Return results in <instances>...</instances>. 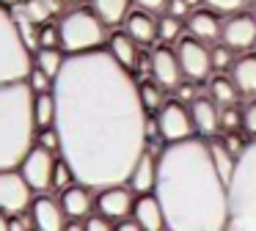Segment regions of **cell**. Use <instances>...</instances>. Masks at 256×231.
Here are the masks:
<instances>
[{"label": "cell", "instance_id": "1", "mask_svg": "<svg viewBox=\"0 0 256 231\" xmlns=\"http://www.w3.org/2000/svg\"><path fill=\"white\" fill-rule=\"evenodd\" d=\"M58 157L94 192L127 184L149 146V110L132 72L108 50L66 55L52 82Z\"/></svg>", "mask_w": 256, "mask_h": 231}, {"label": "cell", "instance_id": "2", "mask_svg": "<svg viewBox=\"0 0 256 231\" xmlns=\"http://www.w3.org/2000/svg\"><path fill=\"white\" fill-rule=\"evenodd\" d=\"M154 196L168 231L228 228V184L218 174L204 138L162 146Z\"/></svg>", "mask_w": 256, "mask_h": 231}, {"label": "cell", "instance_id": "3", "mask_svg": "<svg viewBox=\"0 0 256 231\" xmlns=\"http://www.w3.org/2000/svg\"><path fill=\"white\" fill-rule=\"evenodd\" d=\"M34 99L36 94L25 80L0 86V170L20 168L36 146Z\"/></svg>", "mask_w": 256, "mask_h": 231}, {"label": "cell", "instance_id": "4", "mask_svg": "<svg viewBox=\"0 0 256 231\" xmlns=\"http://www.w3.org/2000/svg\"><path fill=\"white\" fill-rule=\"evenodd\" d=\"M226 231H256V138L237 157V168L228 182Z\"/></svg>", "mask_w": 256, "mask_h": 231}, {"label": "cell", "instance_id": "5", "mask_svg": "<svg viewBox=\"0 0 256 231\" xmlns=\"http://www.w3.org/2000/svg\"><path fill=\"white\" fill-rule=\"evenodd\" d=\"M34 69V52L22 36L17 16L0 3V86L28 80Z\"/></svg>", "mask_w": 256, "mask_h": 231}, {"label": "cell", "instance_id": "6", "mask_svg": "<svg viewBox=\"0 0 256 231\" xmlns=\"http://www.w3.org/2000/svg\"><path fill=\"white\" fill-rule=\"evenodd\" d=\"M105 22L94 14V8H72L61 16L58 33H61V50L66 55H86L105 50L108 30Z\"/></svg>", "mask_w": 256, "mask_h": 231}, {"label": "cell", "instance_id": "7", "mask_svg": "<svg viewBox=\"0 0 256 231\" xmlns=\"http://www.w3.org/2000/svg\"><path fill=\"white\" fill-rule=\"evenodd\" d=\"M157 132L166 143H182L196 138L193 116H190V104L179 102V99H168L160 110H157Z\"/></svg>", "mask_w": 256, "mask_h": 231}, {"label": "cell", "instance_id": "8", "mask_svg": "<svg viewBox=\"0 0 256 231\" xmlns=\"http://www.w3.org/2000/svg\"><path fill=\"white\" fill-rule=\"evenodd\" d=\"M176 58L182 66V77L190 82H204L212 74V50L196 38H179L176 42Z\"/></svg>", "mask_w": 256, "mask_h": 231}, {"label": "cell", "instance_id": "9", "mask_svg": "<svg viewBox=\"0 0 256 231\" xmlns=\"http://www.w3.org/2000/svg\"><path fill=\"white\" fill-rule=\"evenodd\" d=\"M34 198V190L20 174V168L0 170V212L3 214H22L25 209H30Z\"/></svg>", "mask_w": 256, "mask_h": 231}, {"label": "cell", "instance_id": "10", "mask_svg": "<svg viewBox=\"0 0 256 231\" xmlns=\"http://www.w3.org/2000/svg\"><path fill=\"white\" fill-rule=\"evenodd\" d=\"M56 154L47 152L42 146H34L28 152V157L20 165V174L25 176V182L30 184L34 192H47L52 187V174H56Z\"/></svg>", "mask_w": 256, "mask_h": 231}, {"label": "cell", "instance_id": "11", "mask_svg": "<svg viewBox=\"0 0 256 231\" xmlns=\"http://www.w3.org/2000/svg\"><path fill=\"white\" fill-rule=\"evenodd\" d=\"M135 192L127 184H116V187H105L96 192V214L113 220V223H124L132 220V209H135Z\"/></svg>", "mask_w": 256, "mask_h": 231}, {"label": "cell", "instance_id": "12", "mask_svg": "<svg viewBox=\"0 0 256 231\" xmlns=\"http://www.w3.org/2000/svg\"><path fill=\"white\" fill-rule=\"evenodd\" d=\"M149 72L152 80L160 82L166 91H176L182 86V66H179L176 50L166 47V44H157L149 55Z\"/></svg>", "mask_w": 256, "mask_h": 231}, {"label": "cell", "instance_id": "13", "mask_svg": "<svg viewBox=\"0 0 256 231\" xmlns=\"http://www.w3.org/2000/svg\"><path fill=\"white\" fill-rule=\"evenodd\" d=\"M28 212H30V226H34V231H64L69 226V218H66V212H64L61 201L47 196V192H39V196L34 198Z\"/></svg>", "mask_w": 256, "mask_h": 231}, {"label": "cell", "instance_id": "14", "mask_svg": "<svg viewBox=\"0 0 256 231\" xmlns=\"http://www.w3.org/2000/svg\"><path fill=\"white\" fill-rule=\"evenodd\" d=\"M220 42L226 44V47H232L234 52H248L250 47H256V20L248 14V11L223 20Z\"/></svg>", "mask_w": 256, "mask_h": 231}, {"label": "cell", "instance_id": "15", "mask_svg": "<svg viewBox=\"0 0 256 231\" xmlns=\"http://www.w3.org/2000/svg\"><path fill=\"white\" fill-rule=\"evenodd\" d=\"M184 28H188L190 38H196L201 44H215L223 36V20L218 14H212L210 8H204V6L190 11L188 20H184Z\"/></svg>", "mask_w": 256, "mask_h": 231}, {"label": "cell", "instance_id": "16", "mask_svg": "<svg viewBox=\"0 0 256 231\" xmlns=\"http://www.w3.org/2000/svg\"><path fill=\"white\" fill-rule=\"evenodd\" d=\"M162 152V148H160ZM160 152H154V146H146L144 157L138 160V165L132 168L130 174V182L127 187L135 192V196H146V192H154V184H157V162H160Z\"/></svg>", "mask_w": 256, "mask_h": 231}, {"label": "cell", "instance_id": "17", "mask_svg": "<svg viewBox=\"0 0 256 231\" xmlns=\"http://www.w3.org/2000/svg\"><path fill=\"white\" fill-rule=\"evenodd\" d=\"M61 206L64 212H66L69 220H80L83 223L86 218H91V212L96 209V198H94V190L86 184H80V182H74L72 187H66V190L61 192Z\"/></svg>", "mask_w": 256, "mask_h": 231}, {"label": "cell", "instance_id": "18", "mask_svg": "<svg viewBox=\"0 0 256 231\" xmlns=\"http://www.w3.org/2000/svg\"><path fill=\"white\" fill-rule=\"evenodd\" d=\"M190 116H193L196 138H204V140L218 138V132H220V108L210 96H198L196 102H190Z\"/></svg>", "mask_w": 256, "mask_h": 231}, {"label": "cell", "instance_id": "19", "mask_svg": "<svg viewBox=\"0 0 256 231\" xmlns=\"http://www.w3.org/2000/svg\"><path fill=\"white\" fill-rule=\"evenodd\" d=\"M132 220L144 231H168L166 228V214H162V206H160V201H157L154 192H146V196L135 198Z\"/></svg>", "mask_w": 256, "mask_h": 231}, {"label": "cell", "instance_id": "20", "mask_svg": "<svg viewBox=\"0 0 256 231\" xmlns=\"http://www.w3.org/2000/svg\"><path fill=\"white\" fill-rule=\"evenodd\" d=\"M124 30L138 44H154L157 42V16L144 8H132L124 20Z\"/></svg>", "mask_w": 256, "mask_h": 231}, {"label": "cell", "instance_id": "21", "mask_svg": "<svg viewBox=\"0 0 256 231\" xmlns=\"http://www.w3.org/2000/svg\"><path fill=\"white\" fill-rule=\"evenodd\" d=\"M105 50H108V52H110L113 58L118 60V64L124 66V69H130V72H132V69H135V64H138L140 44L135 42V38L130 36L127 30H116V33H110V36H108Z\"/></svg>", "mask_w": 256, "mask_h": 231}, {"label": "cell", "instance_id": "22", "mask_svg": "<svg viewBox=\"0 0 256 231\" xmlns=\"http://www.w3.org/2000/svg\"><path fill=\"white\" fill-rule=\"evenodd\" d=\"M232 80L240 96H256V52H245L234 60Z\"/></svg>", "mask_w": 256, "mask_h": 231}, {"label": "cell", "instance_id": "23", "mask_svg": "<svg viewBox=\"0 0 256 231\" xmlns=\"http://www.w3.org/2000/svg\"><path fill=\"white\" fill-rule=\"evenodd\" d=\"M91 8L105 25H118L132 11V0H91Z\"/></svg>", "mask_w": 256, "mask_h": 231}, {"label": "cell", "instance_id": "24", "mask_svg": "<svg viewBox=\"0 0 256 231\" xmlns=\"http://www.w3.org/2000/svg\"><path fill=\"white\" fill-rule=\"evenodd\" d=\"M210 99L218 108H232V104H237L240 91H237V86H234L232 74H215L212 77L210 80Z\"/></svg>", "mask_w": 256, "mask_h": 231}, {"label": "cell", "instance_id": "25", "mask_svg": "<svg viewBox=\"0 0 256 231\" xmlns=\"http://www.w3.org/2000/svg\"><path fill=\"white\" fill-rule=\"evenodd\" d=\"M206 143H210V154H212V162H215L218 174H220L223 182L228 184L232 176H234V168H237V157L228 152V146L223 143V138H212V140H206Z\"/></svg>", "mask_w": 256, "mask_h": 231}, {"label": "cell", "instance_id": "26", "mask_svg": "<svg viewBox=\"0 0 256 231\" xmlns=\"http://www.w3.org/2000/svg\"><path fill=\"white\" fill-rule=\"evenodd\" d=\"M64 60H66V52H64L61 47H39L34 52V66H36V69H42L47 77H52V80L61 74Z\"/></svg>", "mask_w": 256, "mask_h": 231}, {"label": "cell", "instance_id": "27", "mask_svg": "<svg viewBox=\"0 0 256 231\" xmlns=\"http://www.w3.org/2000/svg\"><path fill=\"white\" fill-rule=\"evenodd\" d=\"M34 121H36V130H50V126H56V96H52V91L50 94H36Z\"/></svg>", "mask_w": 256, "mask_h": 231}, {"label": "cell", "instance_id": "28", "mask_svg": "<svg viewBox=\"0 0 256 231\" xmlns=\"http://www.w3.org/2000/svg\"><path fill=\"white\" fill-rule=\"evenodd\" d=\"M138 91H140V102H144L146 110H160L162 104L168 102L166 99V88L154 80H144L138 82Z\"/></svg>", "mask_w": 256, "mask_h": 231}, {"label": "cell", "instance_id": "29", "mask_svg": "<svg viewBox=\"0 0 256 231\" xmlns=\"http://www.w3.org/2000/svg\"><path fill=\"white\" fill-rule=\"evenodd\" d=\"M204 8H210L212 14H218L220 20H228V16L245 14L248 8V0H201Z\"/></svg>", "mask_w": 256, "mask_h": 231}, {"label": "cell", "instance_id": "30", "mask_svg": "<svg viewBox=\"0 0 256 231\" xmlns=\"http://www.w3.org/2000/svg\"><path fill=\"white\" fill-rule=\"evenodd\" d=\"M179 33H182V20H176L171 14H162L157 20V42H162L166 47L179 42Z\"/></svg>", "mask_w": 256, "mask_h": 231}, {"label": "cell", "instance_id": "31", "mask_svg": "<svg viewBox=\"0 0 256 231\" xmlns=\"http://www.w3.org/2000/svg\"><path fill=\"white\" fill-rule=\"evenodd\" d=\"M234 50L232 47H226V44H215V47H212V66H215L218 72H226V69H232L234 66Z\"/></svg>", "mask_w": 256, "mask_h": 231}, {"label": "cell", "instance_id": "32", "mask_svg": "<svg viewBox=\"0 0 256 231\" xmlns=\"http://www.w3.org/2000/svg\"><path fill=\"white\" fill-rule=\"evenodd\" d=\"M74 174H72V168H69L66 162H64L61 157H58V162H56V174H52V187H56V190H66V187H72L74 184Z\"/></svg>", "mask_w": 256, "mask_h": 231}, {"label": "cell", "instance_id": "33", "mask_svg": "<svg viewBox=\"0 0 256 231\" xmlns=\"http://www.w3.org/2000/svg\"><path fill=\"white\" fill-rule=\"evenodd\" d=\"M242 130V110L232 108H220V132H234Z\"/></svg>", "mask_w": 256, "mask_h": 231}, {"label": "cell", "instance_id": "34", "mask_svg": "<svg viewBox=\"0 0 256 231\" xmlns=\"http://www.w3.org/2000/svg\"><path fill=\"white\" fill-rule=\"evenodd\" d=\"M25 82L30 86V91H34V94H50L52 91V82H56V80H52V77H47L42 69H36V66H34Z\"/></svg>", "mask_w": 256, "mask_h": 231}, {"label": "cell", "instance_id": "35", "mask_svg": "<svg viewBox=\"0 0 256 231\" xmlns=\"http://www.w3.org/2000/svg\"><path fill=\"white\" fill-rule=\"evenodd\" d=\"M36 146L47 148V152H52V154H61V138H58L56 126H50V130H39V132H36Z\"/></svg>", "mask_w": 256, "mask_h": 231}, {"label": "cell", "instance_id": "36", "mask_svg": "<svg viewBox=\"0 0 256 231\" xmlns=\"http://www.w3.org/2000/svg\"><path fill=\"white\" fill-rule=\"evenodd\" d=\"M36 38H39V47H61L58 25H42L39 30H36Z\"/></svg>", "mask_w": 256, "mask_h": 231}, {"label": "cell", "instance_id": "37", "mask_svg": "<svg viewBox=\"0 0 256 231\" xmlns=\"http://www.w3.org/2000/svg\"><path fill=\"white\" fill-rule=\"evenodd\" d=\"M83 228L86 231H116V223L102 218V214H91V218L83 220Z\"/></svg>", "mask_w": 256, "mask_h": 231}, {"label": "cell", "instance_id": "38", "mask_svg": "<svg viewBox=\"0 0 256 231\" xmlns=\"http://www.w3.org/2000/svg\"><path fill=\"white\" fill-rule=\"evenodd\" d=\"M132 3H135V8H144L149 14H166L171 0H132Z\"/></svg>", "mask_w": 256, "mask_h": 231}, {"label": "cell", "instance_id": "39", "mask_svg": "<svg viewBox=\"0 0 256 231\" xmlns=\"http://www.w3.org/2000/svg\"><path fill=\"white\" fill-rule=\"evenodd\" d=\"M190 11H196L193 6H190V0H171V3H168V11H166V14L176 16V20H188Z\"/></svg>", "mask_w": 256, "mask_h": 231}, {"label": "cell", "instance_id": "40", "mask_svg": "<svg viewBox=\"0 0 256 231\" xmlns=\"http://www.w3.org/2000/svg\"><path fill=\"white\" fill-rule=\"evenodd\" d=\"M242 130L250 135V140L256 138V102H250L248 108L242 110Z\"/></svg>", "mask_w": 256, "mask_h": 231}, {"label": "cell", "instance_id": "41", "mask_svg": "<svg viewBox=\"0 0 256 231\" xmlns=\"http://www.w3.org/2000/svg\"><path fill=\"white\" fill-rule=\"evenodd\" d=\"M176 99H179V102H184V104H190V102H196V99H198V96H196V82H182V86H179L176 88Z\"/></svg>", "mask_w": 256, "mask_h": 231}, {"label": "cell", "instance_id": "42", "mask_svg": "<svg viewBox=\"0 0 256 231\" xmlns=\"http://www.w3.org/2000/svg\"><path fill=\"white\" fill-rule=\"evenodd\" d=\"M116 231H144V228H140V226L135 223V220H124V223H118V226H116Z\"/></svg>", "mask_w": 256, "mask_h": 231}, {"label": "cell", "instance_id": "43", "mask_svg": "<svg viewBox=\"0 0 256 231\" xmlns=\"http://www.w3.org/2000/svg\"><path fill=\"white\" fill-rule=\"evenodd\" d=\"M0 231H12V220H8V214L0 212Z\"/></svg>", "mask_w": 256, "mask_h": 231}, {"label": "cell", "instance_id": "44", "mask_svg": "<svg viewBox=\"0 0 256 231\" xmlns=\"http://www.w3.org/2000/svg\"><path fill=\"white\" fill-rule=\"evenodd\" d=\"M64 231H86V228H83V223H80V220H69V226Z\"/></svg>", "mask_w": 256, "mask_h": 231}, {"label": "cell", "instance_id": "45", "mask_svg": "<svg viewBox=\"0 0 256 231\" xmlns=\"http://www.w3.org/2000/svg\"><path fill=\"white\" fill-rule=\"evenodd\" d=\"M12 231H28V226L22 220H12Z\"/></svg>", "mask_w": 256, "mask_h": 231}, {"label": "cell", "instance_id": "46", "mask_svg": "<svg viewBox=\"0 0 256 231\" xmlns=\"http://www.w3.org/2000/svg\"><path fill=\"white\" fill-rule=\"evenodd\" d=\"M250 16L256 20V0H254V6H250Z\"/></svg>", "mask_w": 256, "mask_h": 231}, {"label": "cell", "instance_id": "47", "mask_svg": "<svg viewBox=\"0 0 256 231\" xmlns=\"http://www.w3.org/2000/svg\"><path fill=\"white\" fill-rule=\"evenodd\" d=\"M58 3H72L74 6V3H83V0H58Z\"/></svg>", "mask_w": 256, "mask_h": 231}]
</instances>
